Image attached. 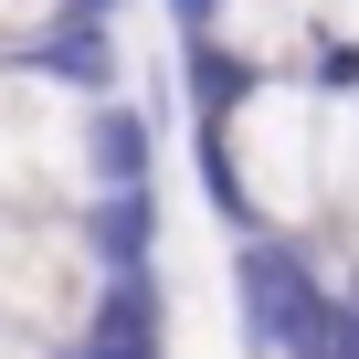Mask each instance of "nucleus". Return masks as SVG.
Wrapping results in <instances>:
<instances>
[{"instance_id":"nucleus-1","label":"nucleus","mask_w":359,"mask_h":359,"mask_svg":"<svg viewBox=\"0 0 359 359\" xmlns=\"http://www.w3.org/2000/svg\"><path fill=\"white\" fill-rule=\"evenodd\" d=\"M158 264H137V275H106L95 285V317L74 327V348L64 359H158Z\"/></svg>"},{"instance_id":"nucleus-3","label":"nucleus","mask_w":359,"mask_h":359,"mask_svg":"<svg viewBox=\"0 0 359 359\" xmlns=\"http://www.w3.org/2000/svg\"><path fill=\"white\" fill-rule=\"evenodd\" d=\"M74 243L95 254V275H137V264H158V201L148 191H95V212L74 222Z\"/></svg>"},{"instance_id":"nucleus-4","label":"nucleus","mask_w":359,"mask_h":359,"mask_svg":"<svg viewBox=\"0 0 359 359\" xmlns=\"http://www.w3.org/2000/svg\"><path fill=\"white\" fill-rule=\"evenodd\" d=\"M201 191H212V212H222L233 233H254V222H264V201H254V180H243V158H233V127H222V116H201Z\"/></svg>"},{"instance_id":"nucleus-2","label":"nucleus","mask_w":359,"mask_h":359,"mask_svg":"<svg viewBox=\"0 0 359 359\" xmlns=\"http://www.w3.org/2000/svg\"><path fill=\"white\" fill-rule=\"evenodd\" d=\"M148 169H158L148 116L116 106V95H85V116H74V180H95V191H148Z\"/></svg>"}]
</instances>
